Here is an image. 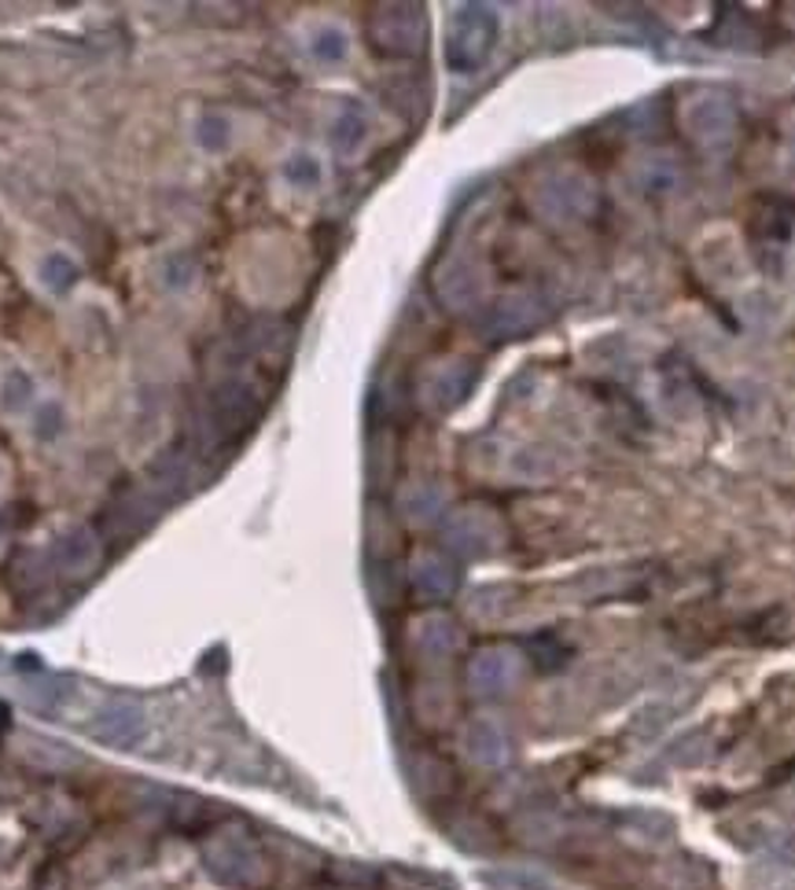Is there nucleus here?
<instances>
[{
    "instance_id": "9d476101",
    "label": "nucleus",
    "mask_w": 795,
    "mask_h": 890,
    "mask_svg": "<svg viewBox=\"0 0 795 890\" xmlns=\"http://www.w3.org/2000/svg\"><path fill=\"white\" fill-rule=\"evenodd\" d=\"M413 589L420 596H427V600H446V596L457 593V567L450 564L446 556H435V553H424L413 564Z\"/></svg>"
},
{
    "instance_id": "2eb2a0df",
    "label": "nucleus",
    "mask_w": 795,
    "mask_h": 890,
    "mask_svg": "<svg viewBox=\"0 0 795 890\" xmlns=\"http://www.w3.org/2000/svg\"><path fill=\"white\" fill-rule=\"evenodd\" d=\"M472 380H475V372L464 368V365H453L446 372H439V376L431 380V391H427L431 405H435V408H453L467 394Z\"/></svg>"
},
{
    "instance_id": "6ab92c4d",
    "label": "nucleus",
    "mask_w": 795,
    "mask_h": 890,
    "mask_svg": "<svg viewBox=\"0 0 795 890\" xmlns=\"http://www.w3.org/2000/svg\"><path fill=\"white\" fill-rule=\"evenodd\" d=\"M284 178L291 184H299V189H313V184L321 181V162L313 155H291L284 166Z\"/></svg>"
},
{
    "instance_id": "aec40b11",
    "label": "nucleus",
    "mask_w": 795,
    "mask_h": 890,
    "mask_svg": "<svg viewBox=\"0 0 795 890\" xmlns=\"http://www.w3.org/2000/svg\"><path fill=\"white\" fill-rule=\"evenodd\" d=\"M195 136H199V144H203L207 151H221L229 144V122L221 119V114H203V119H199Z\"/></svg>"
},
{
    "instance_id": "1a4fd4ad",
    "label": "nucleus",
    "mask_w": 795,
    "mask_h": 890,
    "mask_svg": "<svg viewBox=\"0 0 795 890\" xmlns=\"http://www.w3.org/2000/svg\"><path fill=\"white\" fill-rule=\"evenodd\" d=\"M446 545L461 556H486L494 548V523L483 512H461L446 526Z\"/></svg>"
},
{
    "instance_id": "dca6fc26",
    "label": "nucleus",
    "mask_w": 795,
    "mask_h": 890,
    "mask_svg": "<svg viewBox=\"0 0 795 890\" xmlns=\"http://www.w3.org/2000/svg\"><path fill=\"white\" fill-rule=\"evenodd\" d=\"M41 280H44V287L67 291V287L78 280V262H74V257H70V254H63V251H52V254L41 262Z\"/></svg>"
},
{
    "instance_id": "ddd939ff",
    "label": "nucleus",
    "mask_w": 795,
    "mask_h": 890,
    "mask_svg": "<svg viewBox=\"0 0 795 890\" xmlns=\"http://www.w3.org/2000/svg\"><path fill=\"white\" fill-rule=\"evenodd\" d=\"M416 648L431 655V659H446V655L461 648V634L450 618H424L416 626Z\"/></svg>"
},
{
    "instance_id": "b1692460",
    "label": "nucleus",
    "mask_w": 795,
    "mask_h": 890,
    "mask_svg": "<svg viewBox=\"0 0 795 890\" xmlns=\"http://www.w3.org/2000/svg\"><path fill=\"white\" fill-rule=\"evenodd\" d=\"M60 408L56 405H49V408H41V424H38V435L41 438H49V435H56V431H60Z\"/></svg>"
},
{
    "instance_id": "6e6552de",
    "label": "nucleus",
    "mask_w": 795,
    "mask_h": 890,
    "mask_svg": "<svg viewBox=\"0 0 795 890\" xmlns=\"http://www.w3.org/2000/svg\"><path fill=\"white\" fill-rule=\"evenodd\" d=\"M792 221H795V210L792 203L777 195H763L752 210V236L755 243H763V247H785L788 236H792Z\"/></svg>"
},
{
    "instance_id": "412c9836",
    "label": "nucleus",
    "mask_w": 795,
    "mask_h": 890,
    "mask_svg": "<svg viewBox=\"0 0 795 890\" xmlns=\"http://www.w3.org/2000/svg\"><path fill=\"white\" fill-rule=\"evenodd\" d=\"M490 883L509 887V890H556V887H549L542 876H531V872H494Z\"/></svg>"
},
{
    "instance_id": "20e7f679",
    "label": "nucleus",
    "mask_w": 795,
    "mask_h": 890,
    "mask_svg": "<svg viewBox=\"0 0 795 890\" xmlns=\"http://www.w3.org/2000/svg\"><path fill=\"white\" fill-rule=\"evenodd\" d=\"M259 391H254L251 383H243V380H232V383H221L214 397H210V435H214L218 442H225V438H237L243 435L254 419H259Z\"/></svg>"
},
{
    "instance_id": "39448f33",
    "label": "nucleus",
    "mask_w": 795,
    "mask_h": 890,
    "mask_svg": "<svg viewBox=\"0 0 795 890\" xmlns=\"http://www.w3.org/2000/svg\"><path fill=\"white\" fill-rule=\"evenodd\" d=\"M92 736L108 747H133L144 736V707L130 696H114L92 718Z\"/></svg>"
},
{
    "instance_id": "9b49d317",
    "label": "nucleus",
    "mask_w": 795,
    "mask_h": 890,
    "mask_svg": "<svg viewBox=\"0 0 795 890\" xmlns=\"http://www.w3.org/2000/svg\"><path fill=\"white\" fill-rule=\"evenodd\" d=\"M464 747H467V755H472V762L479 766H505L509 762V736L501 732V725L494 721H472L467 725V732H464Z\"/></svg>"
},
{
    "instance_id": "4be33fe9",
    "label": "nucleus",
    "mask_w": 795,
    "mask_h": 890,
    "mask_svg": "<svg viewBox=\"0 0 795 890\" xmlns=\"http://www.w3.org/2000/svg\"><path fill=\"white\" fill-rule=\"evenodd\" d=\"M439 505H442V500H439L435 489H420V494L409 497V508L405 512L413 515V519H431V515L439 512Z\"/></svg>"
},
{
    "instance_id": "f8f14e48",
    "label": "nucleus",
    "mask_w": 795,
    "mask_h": 890,
    "mask_svg": "<svg viewBox=\"0 0 795 890\" xmlns=\"http://www.w3.org/2000/svg\"><path fill=\"white\" fill-rule=\"evenodd\" d=\"M22 699H27V707L44 714V718H60L67 702L74 699V685L60 681V677H41V681H30L22 688Z\"/></svg>"
},
{
    "instance_id": "5701e85b",
    "label": "nucleus",
    "mask_w": 795,
    "mask_h": 890,
    "mask_svg": "<svg viewBox=\"0 0 795 890\" xmlns=\"http://www.w3.org/2000/svg\"><path fill=\"white\" fill-rule=\"evenodd\" d=\"M335 876L339 880H350V883H376V872L361 869V864H335Z\"/></svg>"
},
{
    "instance_id": "f257e3e1",
    "label": "nucleus",
    "mask_w": 795,
    "mask_h": 890,
    "mask_svg": "<svg viewBox=\"0 0 795 890\" xmlns=\"http://www.w3.org/2000/svg\"><path fill=\"white\" fill-rule=\"evenodd\" d=\"M497 44V11L486 4H464L453 11L446 30V63L450 70H475Z\"/></svg>"
},
{
    "instance_id": "423d86ee",
    "label": "nucleus",
    "mask_w": 795,
    "mask_h": 890,
    "mask_svg": "<svg viewBox=\"0 0 795 890\" xmlns=\"http://www.w3.org/2000/svg\"><path fill=\"white\" fill-rule=\"evenodd\" d=\"M516 674H520V659L505 648H490V651H479L472 666H467V681L479 696H501L509 692L512 685H516Z\"/></svg>"
},
{
    "instance_id": "f3484780",
    "label": "nucleus",
    "mask_w": 795,
    "mask_h": 890,
    "mask_svg": "<svg viewBox=\"0 0 795 890\" xmlns=\"http://www.w3.org/2000/svg\"><path fill=\"white\" fill-rule=\"evenodd\" d=\"M0 402H4L8 413H19L33 402V380L22 368H11L4 376V391H0Z\"/></svg>"
},
{
    "instance_id": "4468645a",
    "label": "nucleus",
    "mask_w": 795,
    "mask_h": 890,
    "mask_svg": "<svg viewBox=\"0 0 795 890\" xmlns=\"http://www.w3.org/2000/svg\"><path fill=\"white\" fill-rule=\"evenodd\" d=\"M365 133H369V119H365V108H361L358 100H350V103H343V111H339V119H335V125H332V144H335V151H354L361 140H365Z\"/></svg>"
},
{
    "instance_id": "0eeeda50",
    "label": "nucleus",
    "mask_w": 795,
    "mask_h": 890,
    "mask_svg": "<svg viewBox=\"0 0 795 890\" xmlns=\"http://www.w3.org/2000/svg\"><path fill=\"white\" fill-rule=\"evenodd\" d=\"M97 559H100V542H97V534L85 530V526L67 530L52 548V564L60 567V574H67V578H81V574H89L92 567H97Z\"/></svg>"
},
{
    "instance_id": "7ed1b4c3",
    "label": "nucleus",
    "mask_w": 795,
    "mask_h": 890,
    "mask_svg": "<svg viewBox=\"0 0 795 890\" xmlns=\"http://www.w3.org/2000/svg\"><path fill=\"white\" fill-rule=\"evenodd\" d=\"M369 38L383 55H416L424 49V11L416 4H380L369 19Z\"/></svg>"
},
{
    "instance_id": "f03ea898",
    "label": "nucleus",
    "mask_w": 795,
    "mask_h": 890,
    "mask_svg": "<svg viewBox=\"0 0 795 890\" xmlns=\"http://www.w3.org/2000/svg\"><path fill=\"white\" fill-rule=\"evenodd\" d=\"M203 864L218 883L229 887H259L262 883V853L251 836L225 828L203 842Z\"/></svg>"
},
{
    "instance_id": "a211bd4d",
    "label": "nucleus",
    "mask_w": 795,
    "mask_h": 890,
    "mask_svg": "<svg viewBox=\"0 0 795 890\" xmlns=\"http://www.w3.org/2000/svg\"><path fill=\"white\" fill-rule=\"evenodd\" d=\"M313 55H318L321 63H339L346 55V33L339 30V27H321L318 33H313Z\"/></svg>"
},
{
    "instance_id": "393cba45",
    "label": "nucleus",
    "mask_w": 795,
    "mask_h": 890,
    "mask_svg": "<svg viewBox=\"0 0 795 890\" xmlns=\"http://www.w3.org/2000/svg\"><path fill=\"white\" fill-rule=\"evenodd\" d=\"M189 269H192V262H189V257H181V254H178V265H173V276H167V280H170V284H173V287L189 284V276H192V273H189Z\"/></svg>"
}]
</instances>
